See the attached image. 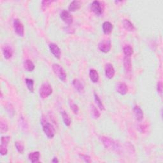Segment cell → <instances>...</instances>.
<instances>
[{
  "label": "cell",
  "mask_w": 163,
  "mask_h": 163,
  "mask_svg": "<svg viewBox=\"0 0 163 163\" xmlns=\"http://www.w3.org/2000/svg\"><path fill=\"white\" fill-rule=\"evenodd\" d=\"M100 140L106 148L109 149L111 151L115 152L117 153H120L122 152V148L120 144L115 142L113 139L106 137H101Z\"/></svg>",
  "instance_id": "6da1fadb"
},
{
  "label": "cell",
  "mask_w": 163,
  "mask_h": 163,
  "mask_svg": "<svg viewBox=\"0 0 163 163\" xmlns=\"http://www.w3.org/2000/svg\"><path fill=\"white\" fill-rule=\"evenodd\" d=\"M41 124L42 125V128L44 133L49 139H52L55 136L56 130L52 124L48 122L44 117H42Z\"/></svg>",
  "instance_id": "7a4b0ae2"
},
{
  "label": "cell",
  "mask_w": 163,
  "mask_h": 163,
  "mask_svg": "<svg viewBox=\"0 0 163 163\" xmlns=\"http://www.w3.org/2000/svg\"><path fill=\"white\" fill-rule=\"evenodd\" d=\"M52 86L47 82L43 83L40 88L39 94L40 96L42 99H46L49 97L52 93Z\"/></svg>",
  "instance_id": "3957f363"
},
{
  "label": "cell",
  "mask_w": 163,
  "mask_h": 163,
  "mask_svg": "<svg viewBox=\"0 0 163 163\" xmlns=\"http://www.w3.org/2000/svg\"><path fill=\"white\" fill-rule=\"evenodd\" d=\"M52 70L54 71V74H55L61 81L62 82L66 81L67 78V75L66 73L65 70L63 69V68L61 66H60L58 64H56V63L53 64Z\"/></svg>",
  "instance_id": "277c9868"
},
{
  "label": "cell",
  "mask_w": 163,
  "mask_h": 163,
  "mask_svg": "<svg viewBox=\"0 0 163 163\" xmlns=\"http://www.w3.org/2000/svg\"><path fill=\"white\" fill-rule=\"evenodd\" d=\"M10 140V137L9 136L2 137L1 138V145H0V153L1 156H6L8 153L7 147Z\"/></svg>",
  "instance_id": "5b68a950"
},
{
  "label": "cell",
  "mask_w": 163,
  "mask_h": 163,
  "mask_svg": "<svg viewBox=\"0 0 163 163\" xmlns=\"http://www.w3.org/2000/svg\"><path fill=\"white\" fill-rule=\"evenodd\" d=\"M13 28L15 32L21 37H23L24 35V27L22 22L19 19H15L13 21Z\"/></svg>",
  "instance_id": "8992f818"
},
{
  "label": "cell",
  "mask_w": 163,
  "mask_h": 163,
  "mask_svg": "<svg viewBox=\"0 0 163 163\" xmlns=\"http://www.w3.org/2000/svg\"><path fill=\"white\" fill-rule=\"evenodd\" d=\"M112 47L110 40H103L98 44V48L102 52L108 53L110 51Z\"/></svg>",
  "instance_id": "52a82bcc"
},
{
  "label": "cell",
  "mask_w": 163,
  "mask_h": 163,
  "mask_svg": "<svg viewBox=\"0 0 163 163\" xmlns=\"http://www.w3.org/2000/svg\"><path fill=\"white\" fill-rule=\"evenodd\" d=\"M61 19L63 21L65 24L70 26L73 23V17L70 14L68 11L63 10L60 14Z\"/></svg>",
  "instance_id": "ba28073f"
},
{
  "label": "cell",
  "mask_w": 163,
  "mask_h": 163,
  "mask_svg": "<svg viewBox=\"0 0 163 163\" xmlns=\"http://www.w3.org/2000/svg\"><path fill=\"white\" fill-rule=\"evenodd\" d=\"M90 10L97 15H101L103 12V9L101 3L98 1H94L90 4Z\"/></svg>",
  "instance_id": "9c48e42d"
},
{
  "label": "cell",
  "mask_w": 163,
  "mask_h": 163,
  "mask_svg": "<svg viewBox=\"0 0 163 163\" xmlns=\"http://www.w3.org/2000/svg\"><path fill=\"white\" fill-rule=\"evenodd\" d=\"M49 49L53 55L55 56L58 59H59L61 57V51L57 45L55 43H50L49 44Z\"/></svg>",
  "instance_id": "30bf717a"
},
{
  "label": "cell",
  "mask_w": 163,
  "mask_h": 163,
  "mask_svg": "<svg viewBox=\"0 0 163 163\" xmlns=\"http://www.w3.org/2000/svg\"><path fill=\"white\" fill-rule=\"evenodd\" d=\"M115 70L114 66L110 63H108L105 65V75L108 79H112L114 78L115 75Z\"/></svg>",
  "instance_id": "8fae6325"
},
{
  "label": "cell",
  "mask_w": 163,
  "mask_h": 163,
  "mask_svg": "<svg viewBox=\"0 0 163 163\" xmlns=\"http://www.w3.org/2000/svg\"><path fill=\"white\" fill-rule=\"evenodd\" d=\"M133 110H134V114L136 117V119L139 122H141L143 119V117H144L143 112L141 109V108L137 105H135L133 108Z\"/></svg>",
  "instance_id": "7c38bea8"
},
{
  "label": "cell",
  "mask_w": 163,
  "mask_h": 163,
  "mask_svg": "<svg viewBox=\"0 0 163 163\" xmlns=\"http://www.w3.org/2000/svg\"><path fill=\"white\" fill-rule=\"evenodd\" d=\"M116 90L117 93H119L120 94L125 95L128 91V85L124 82H119L117 84Z\"/></svg>",
  "instance_id": "4fadbf2b"
},
{
  "label": "cell",
  "mask_w": 163,
  "mask_h": 163,
  "mask_svg": "<svg viewBox=\"0 0 163 163\" xmlns=\"http://www.w3.org/2000/svg\"><path fill=\"white\" fill-rule=\"evenodd\" d=\"M124 66L126 73H131V70H132V63H131V57H124Z\"/></svg>",
  "instance_id": "5bb4252c"
},
{
  "label": "cell",
  "mask_w": 163,
  "mask_h": 163,
  "mask_svg": "<svg viewBox=\"0 0 163 163\" xmlns=\"http://www.w3.org/2000/svg\"><path fill=\"white\" fill-rule=\"evenodd\" d=\"M113 28H114V26L110 22H105L103 24V33L105 35L110 34L113 30Z\"/></svg>",
  "instance_id": "9a60e30c"
},
{
  "label": "cell",
  "mask_w": 163,
  "mask_h": 163,
  "mask_svg": "<svg viewBox=\"0 0 163 163\" xmlns=\"http://www.w3.org/2000/svg\"><path fill=\"white\" fill-rule=\"evenodd\" d=\"M74 88L79 93H83L84 90V86L79 79H74L72 82Z\"/></svg>",
  "instance_id": "2e32d148"
},
{
  "label": "cell",
  "mask_w": 163,
  "mask_h": 163,
  "mask_svg": "<svg viewBox=\"0 0 163 163\" xmlns=\"http://www.w3.org/2000/svg\"><path fill=\"white\" fill-rule=\"evenodd\" d=\"M3 54L6 59H10L13 55V51L12 48L10 47H9L8 45L4 46L3 48Z\"/></svg>",
  "instance_id": "e0dca14e"
},
{
  "label": "cell",
  "mask_w": 163,
  "mask_h": 163,
  "mask_svg": "<svg viewBox=\"0 0 163 163\" xmlns=\"http://www.w3.org/2000/svg\"><path fill=\"white\" fill-rule=\"evenodd\" d=\"M81 6H82L81 1H76V0H75V1H73L70 3V6L68 7V10L70 12H75L76 10H78L79 9H80Z\"/></svg>",
  "instance_id": "ac0fdd59"
},
{
  "label": "cell",
  "mask_w": 163,
  "mask_h": 163,
  "mask_svg": "<svg viewBox=\"0 0 163 163\" xmlns=\"http://www.w3.org/2000/svg\"><path fill=\"white\" fill-rule=\"evenodd\" d=\"M123 26L126 30L129 31V32H132L135 30L134 24L128 19H124L123 21Z\"/></svg>",
  "instance_id": "d6986e66"
},
{
  "label": "cell",
  "mask_w": 163,
  "mask_h": 163,
  "mask_svg": "<svg viewBox=\"0 0 163 163\" xmlns=\"http://www.w3.org/2000/svg\"><path fill=\"white\" fill-rule=\"evenodd\" d=\"M89 77L92 82L97 83L99 80V74L98 71L94 69L90 70L89 71Z\"/></svg>",
  "instance_id": "ffe728a7"
},
{
  "label": "cell",
  "mask_w": 163,
  "mask_h": 163,
  "mask_svg": "<svg viewBox=\"0 0 163 163\" xmlns=\"http://www.w3.org/2000/svg\"><path fill=\"white\" fill-rule=\"evenodd\" d=\"M28 158L29 161L32 163L37 162L39 161V159H40V152H31L28 155Z\"/></svg>",
  "instance_id": "44dd1931"
},
{
  "label": "cell",
  "mask_w": 163,
  "mask_h": 163,
  "mask_svg": "<svg viewBox=\"0 0 163 163\" xmlns=\"http://www.w3.org/2000/svg\"><path fill=\"white\" fill-rule=\"evenodd\" d=\"M61 115L62 117L63 122H64L66 126H70L71 124V119L69 115L67 114V113L65 111L61 112Z\"/></svg>",
  "instance_id": "7402d4cb"
},
{
  "label": "cell",
  "mask_w": 163,
  "mask_h": 163,
  "mask_svg": "<svg viewBox=\"0 0 163 163\" xmlns=\"http://www.w3.org/2000/svg\"><path fill=\"white\" fill-rule=\"evenodd\" d=\"M24 69L29 72L33 71L35 70V68L33 62L31 60L25 61L24 63Z\"/></svg>",
  "instance_id": "603a6c76"
},
{
  "label": "cell",
  "mask_w": 163,
  "mask_h": 163,
  "mask_svg": "<svg viewBox=\"0 0 163 163\" xmlns=\"http://www.w3.org/2000/svg\"><path fill=\"white\" fill-rule=\"evenodd\" d=\"M123 52L125 56L131 57L133 54V49L130 45H126L123 48Z\"/></svg>",
  "instance_id": "cb8c5ba5"
},
{
  "label": "cell",
  "mask_w": 163,
  "mask_h": 163,
  "mask_svg": "<svg viewBox=\"0 0 163 163\" xmlns=\"http://www.w3.org/2000/svg\"><path fill=\"white\" fill-rule=\"evenodd\" d=\"M94 96L95 101H96L97 105H98V106L99 107V109H100L101 110H105V106H104V105L103 104L100 98H99V97L98 96V95L96 93H94Z\"/></svg>",
  "instance_id": "d4e9b609"
},
{
  "label": "cell",
  "mask_w": 163,
  "mask_h": 163,
  "mask_svg": "<svg viewBox=\"0 0 163 163\" xmlns=\"http://www.w3.org/2000/svg\"><path fill=\"white\" fill-rule=\"evenodd\" d=\"M25 82L26 84L27 87L31 93H34V81L30 79H26Z\"/></svg>",
  "instance_id": "484cf974"
},
{
  "label": "cell",
  "mask_w": 163,
  "mask_h": 163,
  "mask_svg": "<svg viewBox=\"0 0 163 163\" xmlns=\"http://www.w3.org/2000/svg\"><path fill=\"white\" fill-rule=\"evenodd\" d=\"M15 148L17 150V151L19 152L20 153L22 154V153H24V146L23 143H22V142H15Z\"/></svg>",
  "instance_id": "4316f807"
},
{
  "label": "cell",
  "mask_w": 163,
  "mask_h": 163,
  "mask_svg": "<svg viewBox=\"0 0 163 163\" xmlns=\"http://www.w3.org/2000/svg\"><path fill=\"white\" fill-rule=\"evenodd\" d=\"M91 112H92V115L94 119H97L99 118V117H100V115H101L100 112L98 111L97 108L93 105H91Z\"/></svg>",
  "instance_id": "83f0119b"
},
{
  "label": "cell",
  "mask_w": 163,
  "mask_h": 163,
  "mask_svg": "<svg viewBox=\"0 0 163 163\" xmlns=\"http://www.w3.org/2000/svg\"><path fill=\"white\" fill-rule=\"evenodd\" d=\"M8 130V126L6 122L1 120L0 122V131H1V133H5Z\"/></svg>",
  "instance_id": "f1b7e54d"
},
{
  "label": "cell",
  "mask_w": 163,
  "mask_h": 163,
  "mask_svg": "<svg viewBox=\"0 0 163 163\" xmlns=\"http://www.w3.org/2000/svg\"><path fill=\"white\" fill-rule=\"evenodd\" d=\"M70 108L75 114H78V113L79 112V108L78 105H76V104L72 103L70 104Z\"/></svg>",
  "instance_id": "f546056e"
},
{
  "label": "cell",
  "mask_w": 163,
  "mask_h": 163,
  "mask_svg": "<svg viewBox=\"0 0 163 163\" xmlns=\"http://www.w3.org/2000/svg\"><path fill=\"white\" fill-rule=\"evenodd\" d=\"M52 2H54V1H43L42 2V10H45V9H46Z\"/></svg>",
  "instance_id": "4dcf8cb0"
},
{
  "label": "cell",
  "mask_w": 163,
  "mask_h": 163,
  "mask_svg": "<svg viewBox=\"0 0 163 163\" xmlns=\"http://www.w3.org/2000/svg\"><path fill=\"white\" fill-rule=\"evenodd\" d=\"M79 156L81 159H82L85 162H89V163L91 162V159H90V156H89L87 155H85V154H80Z\"/></svg>",
  "instance_id": "1f68e13d"
},
{
  "label": "cell",
  "mask_w": 163,
  "mask_h": 163,
  "mask_svg": "<svg viewBox=\"0 0 163 163\" xmlns=\"http://www.w3.org/2000/svg\"><path fill=\"white\" fill-rule=\"evenodd\" d=\"M157 90L159 94L162 93V84L161 81H159L157 84Z\"/></svg>",
  "instance_id": "d6a6232c"
},
{
  "label": "cell",
  "mask_w": 163,
  "mask_h": 163,
  "mask_svg": "<svg viewBox=\"0 0 163 163\" xmlns=\"http://www.w3.org/2000/svg\"><path fill=\"white\" fill-rule=\"evenodd\" d=\"M7 110H8V112L9 113V114H10V115H11L12 113L13 114V115H14V114H15L14 108H13V107L12 106L11 104H8V106H7Z\"/></svg>",
  "instance_id": "836d02e7"
},
{
  "label": "cell",
  "mask_w": 163,
  "mask_h": 163,
  "mask_svg": "<svg viewBox=\"0 0 163 163\" xmlns=\"http://www.w3.org/2000/svg\"><path fill=\"white\" fill-rule=\"evenodd\" d=\"M52 162H59V161L57 157H54V159L52 160Z\"/></svg>",
  "instance_id": "e575fe53"
}]
</instances>
